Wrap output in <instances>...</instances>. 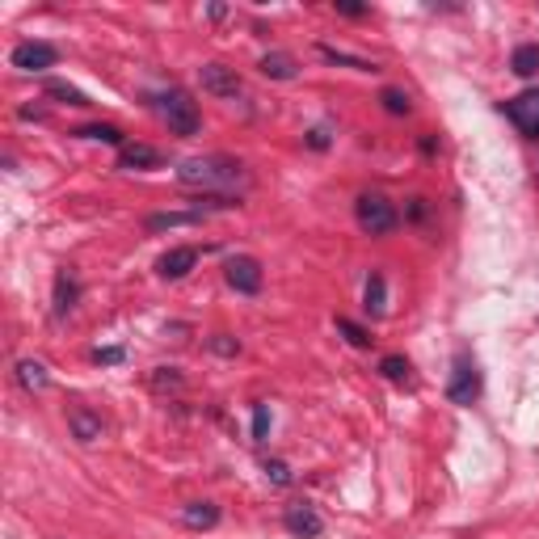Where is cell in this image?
Instances as JSON below:
<instances>
[{"instance_id":"6da1fadb","label":"cell","mask_w":539,"mask_h":539,"mask_svg":"<svg viewBox=\"0 0 539 539\" xmlns=\"http://www.w3.org/2000/svg\"><path fill=\"white\" fill-rule=\"evenodd\" d=\"M177 177H182V185H190V190H207V194H215V198L232 194L236 185L249 182L245 165L232 156H194L177 169Z\"/></svg>"},{"instance_id":"7a4b0ae2","label":"cell","mask_w":539,"mask_h":539,"mask_svg":"<svg viewBox=\"0 0 539 539\" xmlns=\"http://www.w3.org/2000/svg\"><path fill=\"white\" fill-rule=\"evenodd\" d=\"M156 110H160V118L169 123L173 135H198V127H203V118H198V106L190 101V93H182V89H169V93H160V98H156Z\"/></svg>"},{"instance_id":"3957f363","label":"cell","mask_w":539,"mask_h":539,"mask_svg":"<svg viewBox=\"0 0 539 539\" xmlns=\"http://www.w3.org/2000/svg\"><path fill=\"white\" fill-rule=\"evenodd\" d=\"M355 215H358V228H363L367 236H388L396 223H401L396 207L383 194H363L355 203Z\"/></svg>"},{"instance_id":"277c9868","label":"cell","mask_w":539,"mask_h":539,"mask_svg":"<svg viewBox=\"0 0 539 539\" xmlns=\"http://www.w3.org/2000/svg\"><path fill=\"white\" fill-rule=\"evenodd\" d=\"M480 396V371L468 355H455V371L447 380V401L451 404H472Z\"/></svg>"},{"instance_id":"5b68a950","label":"cell","mask_w":539,"mask_h":539,"mask_svg":"<svg viewBox=\"0 0 539 539\" xmlns=\"http://www.w3.org/2000/svg\"><path fill=\"white\" fill-rule=\"evenodd\" d=\"M55 60H60V51L51 47V43H38V38H25V43H17L9 55L13 68H22V72H47V68H55Z\"/></svg>"},{"instance_id":"8992f818","label":"cell","mask_w":539,"mask_h":539,"mask_svg":"<svg viewBox=\"0 0 539 539\" xmlns=\"http://www.w3.org/2000/svg\"><path fill=\"white\" fill-rule=\"evenodd\" d=\"M502 114L518 127V131L527 135V139H539V89L535 93H518V98H510L502 106Z\"/></svg>"},{"instance_id":"52a82bcc","label":"cell","mask_w":539,"mask_h":539,"mask_svg":"<svg viewBox=\"0 0 539 539\" xmlns=\"http://www.w3.org/2000/svg\"><path fill=\"white\" fill-rule=\"evenodd\" d=\"M223 279H228V287L241 295H258L261 291V266L258 258H232L228 261V270H223Z\"/></svg>"},{"instance_id":"ba28073f","label":"cell","mask_w":539,"mask_h":539,"mask_svg":"<svg viewBox=\"0 0 539 539\" xmlns=\"http://www.w3.org/2000/svg\"><path fill=\"white\" fill-rule=\"evenodd\" d=\"M198 80H203V89H207L211 98H236L241 93V76L232 68H223V63H203Z\"/></svg>"},{"instance_id":"9c48e42d","label":"cell","mask_w":539,"mask_h":539,"mask_svg":"<svg viewBox=\"0 0 539 539\" xmlns=\"http://www.w3.org/2000/svg\"><path fill=\"white\" fill-rule=\"evenodd\" d=\"M282 523H287V531H291V535H299V539H317L320 531H325V518H320L307 502H291V506H287Z\"/></svg>"},{"instance_id":"30bf717a","label":"cell","mask_w":539,"mask_h":539,"mask_svg":"<svg viewBox=\"0 0 539 539\" xmlns=\"http://www.w3.org/2000/svg\"><path fill=\"white\" fill-rule=\"evenodd\" d=\"M194 266H198V249L182 245V249H169V253L156 261V274H160V279H169V282H177V279H185Z\"/></svg>"},{"instance_id":"8fae6325","label":"cell","mask_w":539,"mask_h":539,"mask_svg":"<svg viewBox=\"0 0 539 539\" xmlns=\"http://www.w3.org/2000/svg\"><path fill=\"white\" fill-rule=\"evenodd\" d=\"M68 430H72L76 442H93L101 439V417L93 409H85V404H72L68 409Z\"/></svg>"},{"instance_id":"7c38bea8","label":"cell","mask_w":539,"mask_h":539,"mask_svg":"<svg viewBox=\"0 0 539 539\" xmlns=\"http://www.w3.org/2000/svg\"><path fill=\"white\" fill-rule=\"evenodd\" d=\"M76 299H80V282H76L72 270H60L55 274V317H68L76 307Z\"/></svg>"},{"instance_id":"4fadbf2b","label":"cell","mask_w":539,"mask_h":539,"mask_svg":"<svg viewBox=\"0 0 539 539\" xmlns=\"http://www.w3.org/2000/svg\"><path fill=\"white\" fill-rule=\"evenodd\" d=\"M160 160H165V156H160L156 147H147V144L118 147V169H156Z\"/></svg>"},{"instance_id":"5bb4252c","label":"cell","mask_w":539,"mask_h":539,"mask_svg":"<svg viewBox=\"0 0 539 539\" xmlns=\"http://www.w3.org/2000/svg\"><path fill=\"white\" fill-rule=\"evenodd\" d=\"M194 223H203V211H160V215H147L144 228L165 232V228H194Z\"/></svg>"},{"instance_id":"9a60e30c","label":"cell","mask_w":539,"mask_h":539,"mask_svg":"<svg viewBox=\"0 0 539 539\" xmlns=\"http://www.w3.org/2000/svg\"><path fill=\"white\" fill-rule=\"evenodd\" d=\"M295 72H299V63H295V55H287V51L261 55V76H270V80H295Z\"/></svg>"},{"instance_id":"2e32d148","label":"cell","mask_w":539,"mask_h":539,"mask_svg":"<svg viewBox=\"0 0 539 539\" xmlns=\"http://www.w3.org/2000/svg\"><path fill=\"white\" fill-rule=\"evenodd\" d=\"M182 523L185 527H194V531H211L215 523H220V510H215L211 502H190L182 510Z\"/></svg>"},{"instance_id":"e0dca14e","label":"cell","mask_w":539,"mask_h":539,"mask_svg":"<svg viewBox=\"0 0 539 539\" xmlns=\"http://www.w3.org/2000/svg\"><path fill=\"white\" fill-rule=\"evenodd\" d=\"M510 68H515V76H523V80L539 76V43H523V47H515Z\"/></svg>"},{"instance_id":"ac0fdd59","label":"cell","mask_w":539,"mask_h":539,"mask_svg":"<svg viewBox=\"0 0 539 539\" xmlns=\"http://www.w3.org/2000/svg\"><path fill=\"white\" fill-rule=\"evenodd\" d=\"M17 383H22L25 392H43L51 383V375L43 363H30V358H25V363H17Z\"/></svg>"},{"instance_id":"d6986e66","label":"cell","mask_w":539,"mask_h":539,"mask_svg":"<svg viewBox=\"0 0 539 539\" xmlns=\"http://www.w3.org/2000/svg\"><path fill=\"white\" fill-rule=\"evenodd\" d=\"M320 55H325L329 63H345V68H355V72H380V63L355 60V55H345V51H337V47H325V43H320Z\"/></svg>"},{"instance_id":"ffe728a7","label":"cell","mask_w":539,"mask_h":539,"mask_svg":"<svg viewBox=\"0 0 539 539\" xmlns=\"http://www.w3.org/2000/svg\"><path fill=\"white\" fill-rule=\"evenodd\" d=\"M47 98H60L63 106H89V98L68 80H47Z\"/></svg>"},{"instance_id":"44dd1931","label":"cell","mask_w":539,"mask_h":539,"mask_svg":"<svg viewBox=\"0 0 539 539\" xmlns=\"http://www.w3.org/2000/svg\"><path fill=\"white\" fill-rule=\"evenodd\" d=\"M80 139H106V144H114V147H127V139H123V131L118 127H110V123H93V127H80Z\"/></svg>"},{"instance_id":"7402d4cb","label":"cell","mask_w":539,"mask_h":539,"mask_svg":"<svg viewBox=\"0 0 539 539\" xmlns=\"http://www.w3.org/2000/svg\"><path fill=\"white\" fill-rule=\"evenodd\" d=\"M380 371H383V380H392V383H409V358L404 355H388V358H380Z\"/></svg>"},{"instance_id":"603a6c76","label":"cell","mask_w":539,"mask_h":539,"mask_svg":"<svg viewBox=\"0 0 539 539\" xmlns=\"http://www.w3.org/2000/svg\"><path fill=\"white\" fill-rule=\"evenodd\" d=\"M383 299H388V287H383V274H371V282H367V312H375L380 317L383 307Z\"/></svg>"},{"instance_id":"cb8c5ba5","label":"cell","mask_w":539,"mask_h":539,"mask_svg":"<svg viewBox=\"0 0 539 539\" xmlns=\"http://www.w3.org/2000/svg\"><path fill=\"white\" fill-rule=\"evenodd\" d=\"M380 101H383V110H388V114H409V110H413V101H409L404 89H383Z\"/></svg>"},{"instance_id":"d4e9b609","label":"cell","mask_w":539,"mask_h":539,"mask_svg":"<svg viewBox=\"0 0 539 539\" xmlns=\"http://www.w3.org/2000/svg\"><path fill=\"white\" fill-rule=\"evenodd\" d=\"M337 329L350 337V345H358V350H367L371 345V333L363 329V325H355V320H345V317H337Z\"/></svg>"},{"instance_id":"484cf974","label":"cell","mask_w":539,"mask_h":539,"mask_svg":"<svg viewBox=\"0 0 539 539\" xmlns=\"http://www.w3.org/2000/svg\"><path fill=\"white\" fill-rule=\"evenodd\" d=\"M266 434H270V409L258 404V409H253V439L266 442Z\"/></svg>"},{"instance_id":"4316f807","label":"cell","mask_w":539,"mask_h":539,"mask_svg":"<svg viewBox=\"0 0 539 539\" xmlns=\"http://www.w3.org/2000/svg\"><path fill=\"white\" fill-rule=\"evenodd\" d=\"M152 388H182V375L173 367H156V375H152Z\"/></svg>"},{"instance_id":"83f0119b","label":"cell","mask_w":539,"mask_h":539,"mask_svg":"<svg viewBox=\"0 0 539 539\" xmlns=\"http://www.w3.org/2000/svg\"><path fill=\"white\" fill-rule=\"evenodd\" d=\"M307 147L325 152V147H329V131H325V127H312V131H307Z\"/></svg>"},{"instance_id":"f1b7e54d","label":"cell","mask_w":539,"mask_h":539,"mask_svg":"<svg viewBox=\"0 0 539 539\" xmlns=\"http://www.w3.org/2000/svg\"><path fill=\"white\" fill-rule=\"evenodd\" d=\"M266 477L274 480V485H287V480H291V472H287V464H279V459H274V464H266Z\"/></svg>"},{"instance_id":"f546056e","label":"cell","mask_w":539,"mask_h":539,"mask_svg":"<svg viewBox=\"0 0 539 539\" xmlns=\"http://www.w3.org/2000/svg\"><path fill=\"white\" fill-rule=\"evenodd\" d=\"M333 9L342 13V17H367V5H350V0H337Z\"/></svg>"},{"instance_id":"4dcf8cb0","label":"cell","mask_w":539,"mask_h":539,"mask_svg":"<svg viewBox=\"0 0 539 539\" xmlns=\"http://www.w3.org/2000/svg\"><path fill=\"white\" fill-rule=\"evenodd\" d=\"M211 350H215V355H236L241 345H236L232 337H223V333H220V337H211Z\"/></svg>"},{"instance_id":"1f68e13d","label":"cell","mask_w":539,"mask_h":539,"mask_svg":"<svg viewBox=\"0 0 539 539\" xmlns=\"http://www.w3.org/2000/svg\"><path fill=\"white\" fill-rule=\"evenodd\" d=\"M93 358H98V363H123V350H118V345H106V350H93Z\"/></svg>"}]
</instances>
